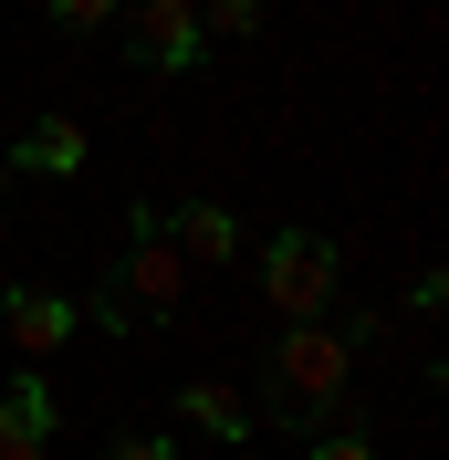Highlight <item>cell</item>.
Returning <instances> with one entry per match:
<instances>
[{
    "instance_id": "cell-1",
    "label": "cell",
    "mask_w": 449,
    "mask_h": 460,
    "mask_svg": "<svg viewBox=\"0 0 449 460\" xmlns=\"http://www.w3.org/2000/svg\"><path fill=\"white\" fill-rule=\"evenodd\" d=\"M356 335L365 324H282V356H272V408L304 429V419H335L345 387H356Z\"/></svg>"
},
{
    "instance_id": "cell-11",
    "label": "cell",
    "mask_w": 449,
    "mask_h": 460,
    "mask_svg": "<svg viewBox=\"0 0 449 460\" xmlns=\"http://www.w3.org/2000/svg\"><path fill=\"white\" fill-rule=\"evenodd\" d=\"M304 460H387V450H376V439H365V429H335V439H313Z\"/></svg>"
},
{
    "instance_id": "cell-4",
    "label": "cell",
    "mask_w": 449,
    "mask_h": 460,
    "mask_svg": "<svg viewBox=\"0 0 449 460\" xmlns=\"http://www.w3.org/2000/svg\"><path fill=\"white\" fill-rule=\"evenodd\" d=\"M126 22V53L146 63V74H189L209 42H198V0H136V11H115Z\"/></svg>"
},
{
    "instance_id": "cell-3",
    "label": "cell",
    "mask_w": 449,
    "mask_h": 460,
    "mask_svg": "<svg viewBox=\"0 0 449 460\" xmlns=\"http://www.w3.org/2000/svg\"><path fill=\"white\" fill-rule=\"evenodd\" d=\"M335 283H345V261H335L324 230H272V241H261V304H272L282 324H324Z\"/></svg>"
},
{
    "instance_id": "cell-9",
    "label": "cell",
    "mask_w": 449,
    "mask_h": 460,
    "mask_svg": "<svg viewBox=\"0 0 449 460\" xmlns=\"http://www.w3.org/2000/svg\"><path fill=\"white\" fill-rule=\"evenodd\" d=\"M178 419H189V429H209L230 450V439H251V408L230 398V387H209V376H198V387H178Z\"/></svg>"
},
{
    "instance_id": "cell-7",
    "label": "cell",
    "mask_w": 449,
    "mask_h": 460,
    "mask_svg": "<svg viewBox=\"0 0 449 460\" xmlns=\"http://www.w3.org/2000/svg\"><path fill=\"white\" fill-rule=\"evenodd\" d=\"M84 157H94V137H84V126H74V115H42V126H31V137L11 146L0 168H31V178H84Z\"/></svg>"
},
{
    "instance_id": "cell-2",
    "label": "cell",
    "mask_w": 449,
    "mask_h": 460,
    "mask_svg": "<svg viewBox=\"0 0 449 460\" xmlns=\"http://www.w3.org/2000/svg\"><path fill=\"white\" fill-rule=\"evenodd\" d=\"M178 293H189V261H178V241H168V209L136 199V220H126V261H115V293H105V324L168 314Z\"/></svg>"
},
{
    "instance_id": "cell-12",
    "label": "cell",
    "mask_w": 449,
    "mask_h": 460,
    "mask_svg": "<svg viewBox=\"0 0 449 460\" xmlns=\"http://www.w3.org/2000/svg\"><path fill=\"white\" fill-rule=\"evenodd\" d=\"M126 0H53V22H74V31H105Z\"/></svg>"
},
{
    "instance_id": "cell-14",
    "label": "cell",
    "mask_w": 449,
    "mask_h": 460,
    "mask_svg": "<svg viewBox=\"0 0 449 460\" xmlns=\"http://www.w3.org/2000/svg\"><path fill=\"white\" fill-rule=\"evenodd\" d=\"M0 189H11V168H0Z\"/></svg>"
},
{
    "instance_id": "cell-5",
    "label": "cell",
    "mask_w": 449,
    "mask_h": 460,
    "mask_svg": "<svg viewBox=\"0 0 449 460\" xmlns=\"http://www.w3.org/2000/svg\"><path fill=\"white\" fill-rule=\"evenodd\" d=\"M0 335H11V356H63V335H74V304L63 293H42V283H11L0 293Z\"/></svg>"
},
{
    "instance_id": "cell-10",
    "label": "cell",
    "mask_w": 449,
    "mask_h": 460,
    "mask_svg": "<svg viewBox=\"0 0 449 460\" xmlns=\"http://www.w3.org/2000/svg\"><path fill=\"white\" fill-rule=\"evenodd\" d=\"M261 11H272V0H198V42H209V31H261Z\"/></svg>"
},
{
    "instance_id": "cell-6",
    "label": "cell",
    "mask_w": 449,
    "mask_h": 460,
    "mask_svg": "<svg viewBox=\"0 0 449 460\" xmlns=\"http://www.w3.org/2000/svg\"><path fill=\"white\" fill-rule=\"evenodd\" d=\"M53 450V376H11L0 387V460H42Z\"/></svg>"
},
{
    "instance_id": "cell-8",
    "label": "cell",
    "mask_w": 449,
    "mask_h": 460,
    "mask_svg": "<svg viewBox=\"0 0 449 460\" xmlns=\"http://www.w3.org/2000/svg\"><path fill=\"white\" fill-rule=\"evenodd\" d=\"M168 241H178V261H230L241 252V220L220 199H198V209H168Z\"/></svg>"
},
{
    "instance_id": "cell-13",
    "label": "cell",
    "mask_w": 449,
    "mask_h": 460,
    "mask_svg": "<svg viewBox=\"0 0 449 460\" xmlns=\"http://www.w3.org/2000/svg\"><path fill=\"white\" fill-rule=\"evenodd\" d=\"M105 460H178V450H168L157 429H115V450H105Z\"/></svg>"
}]
</instances>
